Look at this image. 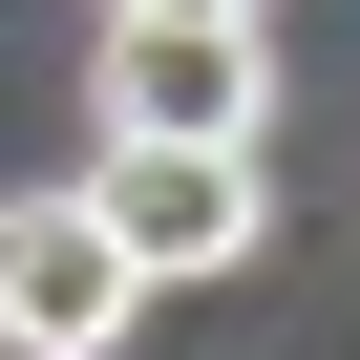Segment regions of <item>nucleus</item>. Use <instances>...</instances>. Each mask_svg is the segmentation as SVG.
I'll list each match as a JSON object with an SVG mask.
<instances>
[{
    "label": "nucleus",
    "mask_w": 360,
    "mask_h": 360,
    "mask_svg": "<svg viewBox=\"0 0 360 360\" xmlns=\"http://www.w3.org/2000/svg\"><path fill=\"white\" fill-rule=\"evenodd\" d=\"M106 22H276V0H106Z\"/></svg>",
    "instance_id": "4"
},
{
    "label": "nucleus",
    "mask_w": 360,
    "mask_h": 360,
    "mask_svg": "<svg viewBox=\"0 0 360 360\" xmlns=\"http://www.w3.org/2000/svg\"><path fill=\"white\" fill-rule=\"evenodd\" d=\"M85 212L127 233V276H255L276 255V169L255 148H191V127H106Z\"/></svg>",
    "instance_id": "1"
},
{
    "label": "nucleus",
    "mask_w": 360,
    "mask_h": 360,
    "mask_svg": "<svg viewBox=\"0 0 360 360\" xmlns=\"http://www.w3.org/2000/svg\"><path fill=\"white\" fill-rule=\"evenodd\" d=\"M127 318H148V276H127V233L85 191H22V212H0V339H22V360H106Z\"/></svg>",
    "instance_id": "2"
},
{
    "label": "nucleus",
    "mask_w": 360,
    "mask_h": 360,
    "mask_svg": "<svg viewBox=\"0 0 360 360\" xmlns=\"http://www.w3.org/2000/svg\"><path fill=\"white\" fill-rule=\"evenodd\" d=\"M106 127L255 148V127H276V64H255V22H106Z\"/></svg>",
    "instance_id": "3"
}]
</instances>
